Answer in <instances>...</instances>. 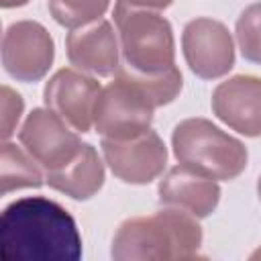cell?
Listing matches in <instances>:
<instances>
[{
    "mask_svg": "<svg viewBox=\"0 0 261 261\" xmlns=\"http://www.w3.org/2000/svg\"><path fill=\"white\" fill-rule=\"evenodd\" d=\"M0 257L2 261H77L82 237L61 204L43 196L20 198L2 210Z\"/></svg>",
    "mask_w": 261,
    "mask_h": 261,
    "instance_id": "1",
    "label": "cell"
},
{
    "mask_svg": "<svg viewBox=\"0 0 261 261\" xmlns=\"http://www.w3.org/2000/svg\"><path fill=\"white\" fill-rule=\"evenodd\" d=\"M184 80L175 65L147 75L120 65L114 80L102 88L96 108L94 126L102 139L126 141L151 128L153 112L177 98Z\"/></svg>",
    "mask_w": 261,
    "mask_h": 261,
    "instance_id": "2",
    "label": "cell"
},
{
    "mask_svg": "<svg viewBox=\"0 0 261 261\" xmlns=\"http://www.w3.org/2000/svg\"><path fill=\"white\" fill-rule=\"evenodd\" d=\"M202 247V226L196 216L167 206L149 216L124 220L112 239L116 261H169L194 259Z\"/></svg>",
    "mask_w": 261,
    "mask_h": 261,
    "instance_id": "3",
    "label": "cell"
},
{
    "mask_svg": "<svg viewBox=\"0 0 261 261\" xmlns=\"http://www.w3.org/2000/svg\"><path fill=\"white\" fill-rule=\"evenodd\" d=\"M173 155L179 163L212 177L234 179L247 167V147L206 118H186L171 133Z\"/></svg>",
    "mask_w": 261,
    "mask_h": 261,
    "instance_id": "4",
    "label": "cell"
},
{
    "mask_svg": "<svg viewBox=\"0 0 261 261\" xmlns=\"http://www.w3.org/2000/svg\"><path fill=\"white\" fill-rule=\"evenodd\" d=\"M114 22L120 43V65L139 73H161L175 59L173 31L167 18L155 10L114 6Z\"/></svg>",
    "mask_w": 261,
    "mask_h": 261,
    "instance_id": "5",
    "label": "cell"
},
{
    "mask_svg": "<svg viewBox=\"0 0 261 261\" xmlns=\"http://www.w3.org/2000/svg\"><path fill=\"white\" fill-rule=\"evenodd\" d=\"M18 141L45 173L61 169L82 149L77 130H71V126L51 108L31 110L18 130Z\"/></svg>",
    "mask_w": 261,
    "mask_h": 261,
    "instance_id": "6",
    "label": "cell"
},
{
    "mask_svg": "<svg viewBox=\"0 0 261 261\" xmlns=\"http://www.w3.org/2000/svg\"><path fill=\"white\" fill-rule=\"evenodd\" d=\"M55 57L49 31L35 20L12 22L2 39V65L18 82H39L47 75Z\"/></svg>",
    "mask_w": 261,
    "mask_h": 261,
    "instance_id": "7",
    "label": "cell"
},
{
    "mask_svg": "<svg viewBox=\"0 0 261 261\" xmlns=\"http://www.w3.org/2000/svg\"><path fill=\"white\" fill-rule=\"evenodd\" d=\"M181 49L188 67L202 80L222 77L234 65V43L228 29L208 16L194 18L184 27Z\"/></svg>",
    "mask_w": 261,
    "mask_h": 261,
    "instance_id": "8",
    "label": "cell"
},
{
    "mask_svg": "<svg viewBox=\"0 0 261 261\" xmlns=\"http://www.w3.org/2000/svg\"><path fill=\"white\" fill-rule=\"evenodd\" d=\"M102 155L110 171L124 184H149L159 177L167 163V147L155 130L135 139H102Z\"/></svg>",
    "mask_w": 261,
    "mask_h": 261,
    "instance_id": "9",
    "label": "cell"
},
{
    "mask_svg": "<svg viewBox=\"0 0 261 261\" xmlns=\"http://www.w3.org/2000/svg\"><path fill=\"white\" fill-rule=\"evenodd\" d=\"M100 92L102 88L96 77L73 67H63L45 84L43 100L73 130L88 133L94 124V108Z\"/></svg>",
    "mask_w": 261,
    "mask_h": 261,
    "instance_id": "10",
    "label": "cell"
},
{
    "mask_svg": "<svg viewBox=\"0 0 261 261\" xmlns=\"http://www.w3.org/2000/svg\"><path fill=\"white\" fill-rule=\"evenodd\" d=\"M212 112L245 137H261V77L239 73L212 92Z\"/></svg>",
    "mask_w": 261,
    "mask_h": 261,
    "instance_id": "11",
    "label": "cell"
},
{
    "mask_svg": "<svg viewBox=\"0 0 261 261\" xmlns=\"http://www.w3.org/2000/svg\"><path fill=\"white\" fill-rule=\"evenodd\" d=\"M65 51L69 63L86 73L108 77L120 67L118 33L110 20L100 18L67 33Z\"/></svg>",
    "mask_w": 261,
    "mask_h": 261,
    "instance_id": "12",
    "label": "cell"
},
{
    "mask_svg": "<svg viewBox=\"0 0 261 261\" xmlns=\"http://www.w3.org/2000/svg\"><path fill=\"white\" fill-rule=\"evenodd\" d=\"M159 202L186 210L196 218H206L220 202V188L216 179L179 163L159 181Z\"/></svg>",
    "mask_w": 261,
    "mask_h": 261,
    "instance_id": "13",
    "label": "cell"
},
{
    "mask_svg": "<svg viewBox=\"0 0 261 261\" xmlns=\"http://www.w3.org/2000/svg\"><path fill=\"white\" fill-rule=\"evenodd\" d=\"M45 181L73 200H88L104 186V163L90 143H82L80 153L67 165L45 173Z\"/></svg>",
    "mask_w": 261,
    "mask_h": 261,
    "instance_id": "14",
    "label": "cell"
},
{
    "mask_svg": "<svg viewBox=\"0 0 261 261\" xmlns=\"http://www.w3.org/2000/svg\"><path fill=\"white\" fill-rule=\"evenodd\" d=\"M0 181L2 194L20 188H41L45 184L43 167L35 161V157L27 151L16 147L14 143L4 141L0 153Z\"/></svg>",
    "mask_w": 261,
    "mask_h": 261,
    "instance_id": "15",
    "label": "cell"
},
{
    "mask_svg": "<svg viewBox=\"0 0 261 261\" xmlns=\"http://www.w3.org/2000/svg\"><path fill=\"white\" fill-rule=\"evenodd\" d=\"M108 6L110 0H49L53 20L69 31L100 20Z\"/></svg>",
    "mask_w": 261,
    "mask_h": 261,
    "instance_id": "16",
    "label": "cell"
},
{
    "mask_svg": "<svg viewBox=\"0 0 261 261\" xmlns=\"http://www.w3.org/2000/svg\"><path fill=\"white\" fill-rule=\"evenodd\" d=\"M234 35L241 55L247 61L261 63V2L249 4L241 12L237 18Z\"/></svg>",
    "mask_w": 261,
    "mask_h": 261,
    "instance_id": "17",
    "label": "cell"
},
{
    "mask_svg": "<svg viewBox=\"0 0 261 261\" xmlns=\"http://www.w3.org/2000/svg\"><path fill=\"white\" fill-rule=\"evenodd\" d=\"M24 110V102L18 92H14L10 86H2V141H8L14 133L20 114Z\"/></svg>",
    "mask_w": 261,
    "mask_h": 261,
    "instance_id": "18",
    "label": "cell"
},
{
    "mask_svg": "<svg viewBox=\"0 0 261 261\" xmlns=\"http://www.w3.org/2000/svg\"><path fill=\"white\" fill-rule=\"evenodd\" d=\"M173 0H116V4L126 8H143V10H163Z\"/></svg>",
    "mask_w": 261,
    "mask_h": 261,
    "instance_id": "19",
    "label": "cell"
},
{
    "mask_svg": "<svg viewBox=\"0 0 261 261\" xmlns=\"http://www.w3.org/2000/svg\"><path fill=\"white\" fill-rule=\"evenodd\" d=\"M29 0H0L2 8H14V6H24Z\"/></svg>",
    "mask_w": 261,
    "mask_h": 261,
    "instance_id": "20",
    "label": "cell"
},
{
    "mask_svg": "<svg viewBox=\"0 0 261 261\" xmlns=\"http://www.w3.org/2000/svg\"><path fill=\"white\" fill-rule=\"evenodd\" d=\"M257 194H259V200H261V175H259V181H257Z\"/></svg>",
    "mask_w": 261,
    "mask_h": 261,
    "instance_id": "21",
    "label": "cell"
},
{
    "mask_svg": "<svg viewBox=\"0 0 261 261\" xmlns=\"http://www.w3.org/2000/svg\"><path fill=\"white\" fill-rule=\"evenodd\" d=\"M259 257H261V249H259V251H255V253L251 255V259H259Z\"/></svg>",
    "mask_w": 261,
    "mask_h": 261,
    "instance_id": "22",
    "label": "cell"
}]
</instances>
